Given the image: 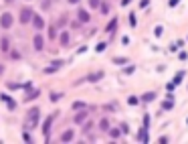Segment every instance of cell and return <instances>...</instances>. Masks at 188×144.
<instances>
[{"mask_svg": "<svg viewBox=\"0 0 188 144\" xmlns=\"http://www.w3.org/2000/svg\"><path fill=\"white\" fill-rule=\"evenodd\" d=\"M12 23H14V16L10 14V12H4V14L0 16V27H2V29H10Z\"/></svg>", "mask_w": 188, "mask_h": 144, "instance_id": "cell-1", "label": "cell"}, {"mask_svg": "<svg viewBox=\"0 0 188 144\" xmlns=\"http://www.w3.org/2000/svg\"><path fill=\"white\" fill-rule=\"evenodd\" d=\"M33 8L30 6H26V8H22L20 10V24H26V23H30V19H33Z\"/></svg>", "mask_w": 188, "mask_h": 144, "instance_id": "cell-2", "label": "cell"}, {"mask_svg": "<svg viewBox=\"0 0 188 144\" xmlns=\"http://www.w3.org/2000/svg\"><path fill=\"white\" fill-rule=\"evenodd\" d=\"M39 108H33V110L29 112V126H37V122H39Z\"/></svg>", "mask_w": 188, "mask_h": 144, "instance_id": "cell-3", "label": "cell"}, {"mask_svg": "<svg viewBox=\"0 0 188 144\" xmlns=\"http://www.w3.org/2000/svg\"><path fill=\"white\" fill-rule=\"evenodd\" d=\"M51 124H53V116H49L47 120H45V124H43V132H45V138H47V142H49V130H51Z\"/></svg>", "mask_w": 188, "mask_h": 144, "instance_id": "cell-4", "label": "cell"}, {"mask_svg": "<svg viewBox=\"0 0 188 144\" xmlns=\"http://www.w3.org/2000/svg\"><path fill=\"white\" fill-rule=\"evenodd\" d=\"M30 20H33V27H34V29H43V27H45V20H43V16H37V14H33V19H30Z\"/></svg>", "mask_w": 188, "mask_h": 144, "instance_id": "cell-5", "label": "cell"}, {"mask_svg": "<svg viewBox=\"0 0 188 144\" xmlns=\"http://www.w3.org/2000/svg\"><path fill=\"white\" fill-rule=\"evenodd\" d=\"M43 41H45V39H43V37H39V35L33 39V47H34V51H43Z\"/></svg>", "mask_w": 188, "mask_h": 144, "instance_id": "cell-6", "label": "cell"}, {"mask_svg": "<svg viewBox=\"0 0 188 144\" xmlns=\"http://www.w3.org/2000/svg\"><path fill=\"white\" fill-rule=\"evenodd\" d=\"M77 16H79V23H89V12H87V10L79 8L77 10Z\"/></svg>", "mask_w": 188, "mask_h": 144, "instance_id": "cell-7", "label": "cell"}, {"mask_svg": "<svg viewBox=\"0 0 188 144\" xmlns=\"http://www.w3.org/2000/svg\"><path fill=\"white\" fill-rule=\"evenodd\" d=\"M83 120H87V112H85V108H83V110H79V114L75 116V124H83Z\"/></svg>", "mask_w": 188, "mask_h": 144, "instance_id": "cell-8", "label": "cell"}, {"mask_svg": "<svg viewBox=\"0 0 188 144\" xmlns=\"http://www.w3.org/2000/svg\"><path fill=\"white\" fill-rule=\"evenodd\" d=\"M0 100H2V101H6L10 110H14V106H16V104H14V100H10V97L6 96V93H0Z\"/></svg>", "mask_w": 188, "mask_h": 144, "instance_id": "cell-9", "label": "cell"}, {"mask_svg": "<svg viewBox=\"0 0 188 144\" xmlns=\"http://www.w3.org/2000/svg\"><path fill=\"white\" fill-rule=\"evenodd\" d=\"M73 136H75V132H73V130H67V132H63L61 140H63V142H71V140H73Z\"/></svg>", "mask_w": 188, "mask_h": 144, "instance_id": "cell-10", "label": "cell"}, {"mask_svg": "<svg viewBox=\"0 0 188 144\" xmlns=\"http://www.w3.org/2000/svg\"><path fill=\"white\" fill-rule=\"evenodd\" d=\"M101 77H103V71H97V73H91V75H87V79H89V81H99Z\"/></svg>", "mask_w": 188, "mask_h": 144, "instance_id": "cell-11", "label": "cell"}, {"mask_svg": "<svg viewBox=\"0 0 188 144\" xmlns=\"http://www.w3.org/2000/svg\"><path fill=\"white\" fill-rule=\"evenodd\" d=\"M154 97H156L154 91H148V93H144V96H142V101H152Z\"/></svg>", "mask_w": 188, "mask_h": 144, "instance_id": "cell-12", "label": "cell"}, {"mask_svg": "<svg viewBox=\"0 0 188 144\" xmlns=\"http://www.w3.org/2000/svg\"><path fill=\"white\" fill-rule=\"evenodd\" d=\"M69 41H71V39H69V33H61V45L63 47H67Z\"/></svg>", "mask_w": 188, "mask_h": 144, "instance_id": "cell-13", "label": "cell"}, {"mask_svg": "<svg viewBox=\"0 0 188 144\" xmlns=\"http://www.w3.org/2000/svg\"><path fill=\"white\" fill-rule=\"evenodd\" d=\"M8 47H10V39H2V41H0V49H2V51H8Z\"/></svg>", "mask_w": 188, "mask_h": 144, "instance_id": "cell-14", "label": "cell"}, {"mask_svg": "<svg viewBox=\"0 0 188 144\" xmlns=\"http://www.w3.org/2000/svg\"><path fill=\"white\" fill-rule=\"evenodd\" d=\"M97 8L101 10L103 14H107V12H109V4H107V2H99V6H97Z\"/></svg>", "mask_w": 188, "mask_h": 144, "instance_id": "cell-15", "label": "cell"}, {"mask_svg": "<svg viewBox=\"0 0 188 144\" xmlns=\"http://www.w3.org/2000/svg\"><path fill=\"white\" fill-rule=\"evenodd\" d=\"M39 96H41V89H33L29 96H26V101H29V100H34V97H39Z\"/></svg>", "mask_w": 188, "mask_h": 144, "instance_id": "cell-16", "label": "cell"}, {"mask_svg": "<svg viewBox=\"0 0 188 144\" xmlns=\"http://www.w3.org/2000/svg\"><path fill=\"white\" fill-rule=\"evenodd\" d=\"M140 142H148V130L146 128L140 130Z\"/></svg>", "mask_w": 188, "mask_h": 144, "instance_id": "cell-17", "label": "cell"}, {"mask_svg": "<svg viewBox=\"0 0 188 144\" xmlns=\"http://www.w3.org/2000/svg\"><path fill=\"white\" fill-rule=\"evenodd\" d=\"M116 27H117V19H113V20H111V23L105 27V31H107V33H111V31L116 29Z\"/></svg>", "mask_w": 188, "mask_h": 144, "instance_id": "cell-18", "label": "cell"}, {"mask_svg": "<svg viewBox=\"0 0 188 144\" xmlns=\"http://www.w3.org/2000/svg\"><path fill=\"white\" fill-rule=\"evenodd\" d=\"M109 136H111V138H119V136H121V132H119L117 128H111V130H109Z\"/></svg>", "mask_w": 188, "mask_h": 144, "instance_id": "cell-19", "label": "cell"}, {"mask_svg": "<svg viewBox=\"0 0 188 144\" xmlns=\"http://www.w3.org/2000/svg\"><path fill=\"white\" fill-rule=\"evenodd\" d=\"M113 63H116V65H125L127 59H125V57H116V59H113Z\"/></svg>", "mask_w": 188, "mask_h": 144, "instance_id": "cell-20", "label": "cell"}, {"mask_svg": "<svg viewBox=\"0 0 188 144\" xmlns=\"http://www.w3.org/2000/svg\"><path fill=\"white\" fill-rule=\"evenodd\" d=\"M138 101H140V100H138L135 96H130V97H127V104H130V106H138Z\"/></svg>", "mask_w": 188, "mask_h": 144, "instance_id": "cell-21", "label": "cell"}, {"mask_svg": "<svg viewBox=\"0 0 188 144\" xmlns=\"http://www.w3.org/2000/svg\"><path fill=\"white\" fill-rule=\"evenodd\" d=\"M99 128L101 130H109V120H101L99 122Z\"/></svg>", "mask_w": 188, "mask_h": 144, "instance_id": "cell-22", "label": "cell"}, {"mask_svg": "<svg viewBox=\"0 0 188 144\" xmlns=\"http://www.w3.org/2000/svg\"><path fill=\"white\" fill-rule=\"evenodd\" d=\"M135 24H138V19H135L134 12H130V27H135Z\"/></svg>", "mask_w": 188, "mask_h": 144, "instance_id": "cell-23", "label": "cell"}, {"mask_svg": "<svg viewBox=\"0 0 188 144\" xmlns=\"http://www.w3.org/2000/svg\"><path fill=\"white\" fill-rule=\"evenodd\" d=\"M134 71H135V67H134V65H127V67L123 69V73H125V75H131Z\"/></svg>", "mask_w": 188, "mask_h": 144, "instance_id": "cell-24", "label": "cell"}, {"mask_svg": "<svg viewBox=\"0 0 188 144\" xmlns=\"http://www.w3.org/2000/svg\"><path fill=\"white\" fill-rule=\"evenodd\" d=\"M83 108H85L83 101H75V104H73V110H83Z\"/></svg>", "mask_w": 188, "mask_h": 144, "instance_id": "cell-25", "label": "cell"}, {"mask_svg": "<svg viewBox=\"0 0 188 144\" xmlns=\"http://www.w3.org/2000/svg\"><path fill=\"white\" fill-rule=\"evenodd\" d=\"M41 8H43V10H49V8H51V0H43Z\"/></svg>", "mask_w": 188, "mask_h": 144, "instance_id": "cell-26", "label": "cell"}, {"mask_svg": "<svg viewBox=\"0 0 188 144\" xmlns=\"http://www.w3.org/2000/svg\"><path fill=\"white\" fill-rule=\"evenodd\" d=\"M162 108H164V110H172V108H174V104H172V100H168V101H164V106H162Z\"/></svg>", "mask_w": 188, "mask_h": 144, "instance_id": "cell-27", "label": "cell"}, {"mask_svg": "<svg viewBox=\"0 0 188 144\" xmlns=\"http://www.w3.org/2000/svg\"><path fill=\"white\" fill-rule=\"evenodd\" d=\"M105 47H107L105 43H99V45L95 47V51H97V53H101V51H105Z\"/></svg>", "mask_w": 188, "mask_h": 144, "instance_id": "cell-28", "label": "cell"}, {"mask_svg": "<svg viewBox=\"0 0 188 144\" xmlns=\"http://www.w3.org/2000/svg\"><path fill=\"white\" fill-rule=\"evenodd\" d=\"M49 37H51V39L57 37V29H55V27H51V29H49Z\"/></svg>", "mask_w": 188, "mask_h": 144, "instance_id": "cell-29", "label": "cell"}, {"mask_svg": "<svg viewBox=\"0 0 188 144\" xmlns=\"http://www.w3.org/2000/svg\"><path fill=\"white\" fill-rule=\"evenodd\" d=\"M99 2H101V0H89V6H91V8H97Z\"/></svg>", "mask_w": 188, "mask_h": 144, "instance_id": "cell-30", "label": "cell"}, {"mask_svg": "<svg viewBox=\"0 0 188 144\" xmlns=\"http://www.w3.org/2000/svg\"><path fill=\"white\" fill-rule=\"evenodd\" d=\"M182 77H184V73H178V75L174 77V83H180V81H182Z\"/></svg>", "mask_w": 188, "mask_h": 144, "instance_id": "cell-31", "label": "cell"}, {"mask_svg": "<svg viewBox=\"0 0 188 144\" xmlns=\"http://www.w3.org/2000/svg\"><path fill=\"white\" fill-rule=\"evenodd\" d=\"M55 71H57V67H53V65H51V67H47V69H45V73H49V75H51V73H55Z\"/></svg>", "mask_w": 188, "mask_h": 144, "instance_id": "cell-32", "label": "cell"}, {"mask_svg": "<svg viewBox=\"0 0 188 144\" xmlns=\"http://www.w3.org/2000/svg\"><path fill=\"white\" fill-rule=\"evenodd\" d=\"M178 59H180V61H186V59H188V55L182 51V53H178Z\"/></svg>", "mask_w": 188, "mask_h": 144, "instance_id": "cell-33", "label": "cell"}, {"mask_svg": "<svg viewBox=\"0 0 188 144\" xmlns=\"http://www.w3.org/2000/svg\"><path fill=\"white\" fill-rule=\"evenodd\" d=\"M22 138H24V142H33V138H30V134H29V132H24V136H22Z\"/></svg>", "mask_w": 188, "mask_h": 144, "instance_id": "cell-34", "label": "cell"}, {"mask_svg": "<svg viewBox=\"0 0 188 144\" xmlns=\"http://www.w3.org/2000/svg\"><path fill=\"white\" fill-rule=\"evenodd\" d=\"M162 31H164L162 27H156V31H154V33H156V37H160V35H162Z\"/></svg>", "mask_w": 188, "mask_h": 144, "instance_id": "cell-35", "label": "cell"}, {"mask_svg": "<svg viewBox=\"0 0 188 144\" xmlns=\"http://www.w3.org/2000/svg\"><path fill=\"white\" fill-rule=\"evenodd\" d=\"M148 4H150V0H142V2H140V8H146Z\"/></svg>", "mask_w": 188, "mask_h": 144, "instance_id": "cell-36", "label": "cell"}, {"mask_svg": "<svg viewBox=\"0 0 188 144\" xmlns=\"http://www.w3.org/2000/svg\"><path fill=\"white\" fill-rule=\"evenodd\" d=\"M178 2H180V0H170V6H176Z\"/></svg>", "mask_w": 188, "mask_h": 144, "instance_id": "cell-37", "label": "cell"}, {"mask_svg": "<svg viewBox=\"0 0 188 144\" xmlns=\"http://www.w3.org/2000/svg\"><path fill=\"white\" fill-rule=\"evenodd\" d=\"M67 2H69V4H77L79 0H67Z\"/></svg>", "mask_w": 188, "mask_h": 144, "instance_id": "cell-38", "label": "cell"}, {"mask_svg": "<svg viewBox=\"0 0 188 144\" xmlns=\"http://www.w3.org/2000/svg\"><path fill=\"white\" fill-rule=\"evenodd\" d=\"M2 73H4V67H2V65H0V75H2Z\"/></svg>", "mask_w": 188, "mask_h": 144, "instance_id": "cell-39", "label": "cell"}, {"mask_svg": "<svg viewBox=\"0 0 188 144\" xmlns=\"http://www.w3.org/2000/svg\"><path fill=\"white\" fill-rule=\"evenodd\" d=\"M127 2H130V0H123V4H127Z\"/></svg>", "mask_w": 188, "mask_h": 144, "instance_id": "cell-40", "label": "cell"}, {"mask_svg": "<svg viewBox=\"0 0 188 144\" xmlns=\"http://www.w3.org/2000/svg\"><path fill=\"white\" fill-rule=\"evenodd\" d=\"M6 2H12V0H6Z\"/></svg>", "mask_w": 188, "mask_h": 144, "instance_id": "cell-41", "label": "cell"}, {"mask_svg": "<svg viewBox=\"0 0 188 144\" xmlns=\"http://www.w3.org/2000/svg\"><path fill=\"white\" fill-rule=\"evenodd\" d=\"M186 122H188V120H186Z\"/></svg>", "mask_w": 188, "mask_h": 144, "instance_id": "cell-42", "label": "cell"}]
</instances>
